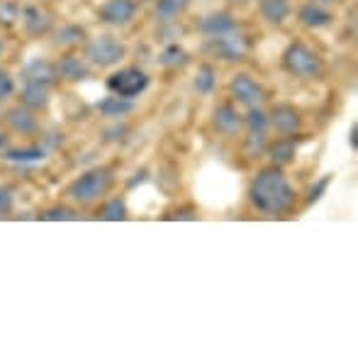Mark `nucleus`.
<instances>
[{"label": "nucleus", "mask_w": 358, "mask_h": 358, "mask_svg": "<svg viewBox=\"0 0 358 358\" xmlns=\"http://www.w3.org/2000/svg\"><path fill=\"white\" fill-rule=\"evenodd\" d=\"M249 200L256 213L266 217H280L295 208V188L290 185L283 169L278 166H266L256 173L249 188Z\"/></svg>", "instance_id": "f257e3e1"}, {"label": "nucleus", "mask_w": 358, "mask_h": 358, "mask_svg": "<svg viewBox=\"0 0 358 358\" xmlns=\"http://www.w3.org/2000/svg\"><path fill=\"white\" fill-rule=\"evenodd\" d=\"M110 188H113V173L98 166V169L83 171L66 188V195L76 205H93L98 200H103Z\"/></svg>", "instance_id": "f03ea898"}, {"label": "nucleus", "mask_w": 358, "mask_h": 358, "mask_svg": "<svg viewBox=\"0 0 358 358\" xmlns=\"http://www.w3.org/2000/svg\"><path fill=\"white\" fill-rule=\"evenodd\" d=\"M283 69L297 80H317L324 71L320 54L302 42H292L283 52Z\"/></svg>", "instance_id": "7ed1b4c3"}, {"label": "nucleus", "mask_w": 358, "mask_h": 358, "mask_svg": "<svg viewBox=\"0 0 358 358\" xmlns=\"http://www.w3.org/2000/svg\"><path fill=\"white\" fill-rule=\"evenodd\" d=\"M127 57V47L113 34H100L95 39H88L83 49V59L95 69H110Z\"/></svg>", "instance_id": "20e7f679"}, {"label": "nucleus", "mask_w": 358, "mask_h": 358, "mask_svg": "<svg viewBox=\"0 0 358 358\" xmlns=\"http://www.w3.org/2000/svg\"><path fill=\"white\" fill-rule=\"evenodd\" d=\"M149 88V76H146L142 69H120L108 78V90L113 95H120V98L127 100H137L144 90Z\"/></svg>", "instance_id": "39448f33"}, {"label": "nucleus", "mask_w": 358, "mask_h": 358, "mask_svg": "<svg viewBox=\"0 0 358 358\" xmlns=\"http://www.w3.org/2000/svg\"><path fill=\"white\" fill-rule=\"evenodd\" d=\"M205 49L213 52L215 57H220L222 62H244L246 54H249V39H246V34L239 29V32L224 34V37L208 39Z\"/></svg>", "instance_id": "423d86ee"}, {"label": "nucleus", "mask_w": 358, "mask_h": 358, "mask_svg": "<svg viewBox=\"0 0 358 358\" xmlns=\"http://www.w3.org/2000/svg\"><path fill=\"white\" fill-rule=\"evenodd\" d=\"M244 127H246V149L251 154H261L268 144V132H271V122H268V113H264L261 108H249L244 117Z\"/></svg>", "instance_id": "0eeeda50"}, {"label": "nucleus", "mask_w": 358, "mask_h": 358, "mask_svg": "<svg viewBox=\"0 0 358 358\" xmlns=\"http://www.w3.org/2000/svg\"><path fill=\"white\" fill-rule=\"evenodd\" d=\"M229 90L236 103L246 108H261L266 103V88L251 73H236L229 83Z\"/></svg>", "instance_id": "6e6552de"}, {"label": "nucleus", "mask_w": 358, "mask_h": 358, "mask_svg": "<svg viewBox=\"0 0 358 358\" xmlns=\"http://www.w3.org/2000/svg\"><path fill=\"white\" fill-rule=\"evenodd\" d=\"M268 122L280 137H295L302 129V117L295 105L290 103H275L268 113Z\"/></svg>", "instance_id": "1a4fd4ad"}, {"label": "nucleus", "mask_w": 358, "mask_h": 358, "mask_svg": "<svg viewBox=\"0 0 358 358\" xmlns=\"http://www.w3.org/2000/svg\"><path fill=\"white\" fill-rule=\"evenodd\" d=\"M213 129L220 137L234 139V137H239L241 129H244V117L236 113V108L231 103H222V105H217V110L213 113Z\"/></svg>", "instance_id": "9d476101"}, {"label": "nucleus", "mask_w": 358, "mask_h": 358, "mask_svg": "<svg viewBox=\"0 0 358 358\" xmlns=\"http://www.w3.org/2000/svg\"><path fill=\"white\" fill-rule=\"evenodd\" d=\"M98 15L110 27H124L137 15V0H105Z\"/></svg>", "instance_id": "9b49d317"}, {"label": "nucleus", "mask_w": 358, "mask_h": 358, "mask_svg": "<svg viewBox=\"0 0 358 358\" xmlns=\"http://www.w3.org/2000/svg\"><path fill=\"white\" fill-rule=\"evenodd\" d=\"M198 29H200V34H203L205 39H217V37H224V34L239 32L241 24L236 22V17L231 13H224V10H220V13L205 15V17L200 20Z\"/></svg>", "instance_id": "f8f14e48"}, {"label": "nucleus", "mask_w": 358, "mask_h": 358, "mask_svg": "<svg viewBox=\"0 0 358 358\" xmlns=\"http://www.w3.org/2000/svg\"><path fill=\"white\" fill-rule=\"evenodd\" d=\"M5 122H8V127L13 129V132L22 134V137H37L39 134V120H37V113H32V110H27L24 105H20V108H10L8 113H5Z\"/></svg>", "instance_id": "ddd939ff"}, {"label": "nucleus", "mask_w": 358, "mask_h": 358, "mask_svg": "<svg viewBox=\"0 0 358 358\" xmlns=\"http://www.w3.org/2000/svg\"><path fill=\"white\" fill-rule=\"evenodd\" d=\"M20 78H22V83H42V85H49V88H52V85L59 80L57 64L47 62V59H32V62L22 69Z\"/></svg>", "instance_id": "4468645a"}, {"label": "nucleus", "mask_w": 358, "mask_h": 358, "mask_svg": "<svg viewBox=\"0 0 358 358\" xmlns=\"http://www.w3.org/2000/svg\"><path fill=\"white\" fill-rule=\"evenodd\" d=\"M20 20H22L27 34H32V37H42V34H47L54 24L52 13H47L42 5H24Z\"/></svg>", "instance_id": "2eb2a0df"}, {"label": "nucleus", "mask_w": 358, "mask_h": 358, "mask_svg": "<svg viewBox=\"0 0 358 358\" xmlns=\"http://www.w3.org/2000/svg\"><path fill=\"white\" fill-rule=\"evenodd\" d=\"M57 73L59 78L71 80V83H78V80L90 78V64L85 62L83 57H76V54H64L57 62Z\"/></svg>", "instance_id": "dca6fc26"}, {"label": "nucleus", "mask_w": 358, "mask_h": 358, "mask_svg": "<svg viewBox=\"0 0 358 358\" xmlns=\"http://www.w3.org/2000/svg\"><path fill=\"white\" fill-rule=\"evenodd\" d=\"M52 100V88L42 83H24L22 93H20V105H24L32 113H39L44 110Z\"/></svg>", "instance_id": "f3484780"}, {"label": "nucleus", "mask_w": 358, "mask_h": 358, "mask_svg": "<svg viewBox=\"0 0 358 358\" xmlns=\"http://www.w3.org/2000/svg\"><path fill=\"white\" fill-rule=\"evenodd\" d=\"M98 113L103 115V117L120 122V120L129 117V115L134 113V100L120 98V95H113V93H110L108 98H103V100L98 103Z\"/></svg>", "instance_id": "a211bd4d"}, {"label": "nucleus", "mask_w": 358, "mask_h": 358, "mask_svg": "<svg viewBox=\"0 0 358 358\" xmlns=\"http://www.w3.org/2000/svg\"><path fill=\"white\" fill-rule=\"evenodd\" d=\"M3 159L15 166H34L47 159L44 146H20V149H3Z\"/></svg>", "instance_id": "6ab92c4d"}, {"label": "nucleus", "mask_w": 358, "mask_h": 358, "mask_svg": "<svg viewBox=\"0 0 358 358\" xmlns=\"http://www.w3.org/2000/svg\"><path fill=\"white\" fill-rule=\"evenodd\" d=\"M297 17H300V22L305 24V27H310V29L329 27V24L334 22V15H331L324 5H315V3L302 5L300 13H297Z\"/></svg>", "instance_id": "aec40b11"}, {"label": "nucleus", "mask_w": 358, "mask_h": 358, "mask_svg": "<svg viewBox=\"0 0 358 358\" xmlns=\"http://www.w3.org/2000/svg\"><path fill=\"white\" fill-rule=\"evenodd\" d=\"M266 154H268L271 164L283 169V166L292 164L295 161V154H297V144L292 142L290 137H280L278 142L273 144H266Z\"/></svg>", "instance_id": "412c9836"}, {"label": "nucleus", "mask_w": 358, "mask_h": 358, "mask_svg": "<svg viewBox=\"0 0 358 358\" xmlns=\"http://www.w3.org/2000/svg\"><path fill=\"white\" fill-rule=\"evenodd\" d=\"M259 13L273 27H280L290 17V0H259Z\"/></svg>", "instance_id": "4be33fe9"}, {"label": "nucleus", "mask_w": 358, "mask_h": 358, "mask_svg": "<svg viewBox=\"0 0 358 358\" xmlns=\"http://www.w3.org/2000/svg\"><path fill=\"white\" fill-rule=\"evenodd\" d=\"M190 0H159L156 3V22L164 24V22H176L180 15L188 10Z\"/></svg>", "instance_id": "5701e85b"}, {"label": "nucleus", "mask_w": 358, "mask_h": 358, "mask_svg": "<svg viewBox=\"0 0 358 358\" xmlns=\"http://www.w3.org/2000/svg\"><path fill=\"white\" fill-rule=\"evenodd\" d=\"M215 88H217V71L213 69V64H203L193 78V90L198 95H213Z\"/></svg>", "instance_id": "b1692460"}, {"label": "nucleus", "mask_w": 358, "mask_h": 358, "mask_svg": "<svg viewBox=\"0 0 358 358\" xmlns=\"http://www.w3.org/2000/svg\"><path fill=\"white\" fill-rule=\"evenodd\" d=\"M54 42L59 47H78V44H85V29L80 24H64L57 29Z\"/></svg>", "instance_id": "393cba45"}, {"label": "nucleus", "mask_w": 358, "mask_h": 358, "mask_svg": "<svg viewBox=\"0 0 358 358\" xmlns=\"http://www.w3.org/2000/svg\"><path fill=\"white\" fill-rule=\"evenodd\" d=\"M100 220L103 222H124L129 217V210H127V203L122 198H110L108 203L100 208Z\"/></svg>", "instance_id": "a878e982"}, {"label": "nucleus", "mask_w": 358, "mask_h": 358, "mask_svg": "<svg viewBox=\"0 0 358 358\" xmlns=\"http://www.w3.org/2000/svg\"><path fill=\"white\" fill-rule=\"evenodd\" d=\"M190 59H188V52L185 49H180L178 44H169V47L161 52V57H159V64L161 66H166V69H180V66H185Z\"/></svg>", "instance_id": "bb28decb"}, {"label": "nucleus", "mask_w": 358, "mask_h": 358, "mask_svg": "<svg viewBox=\"0 0 358 358\" xmlns=\"http://www.w3.org/2000/svg\"><path fill=\"white\" fill-rule=\"evenodd\" d=\"M20 15H22V8L15 0H0V24L3 27H13L20 20Z\"/></svg>", "instance_id": "cd10ccee"}, {"label": "nucleus", "mask_w": 358, "mask_h": 358, "mask_svg": "<svg viewBox=\"0 0 358 358\" xmlns=\"http://www.w3.org/2000/svg\"><path fill=\"white\" fill-rule=\"evenodd\" d=\"M39 220H42V222H73V220H78V213L71 210V208H64V205H59V208L44 210V213L39 215Z\"/></svg>", "instance_id": "c85d7f7f"}, {"label": "nucleus", "mask_w": 358, "mask_h": 358, "mask_svg": "<svg viewBox=\"0 0 358 358\" xmlns=\"http://www.w3.org/2000/svg\"><path fill=\"white\" fill-rule=\"evenodd\" d=\"M331 180H334V176H322L320 180H317L315 185L310 188V193H307V205H315V203H320L322 198H324V193L329 190V185H331Z\"/></svg>", "instance_id": "c756f323"}, {"label": "nucleus", "mask_w": 358, "mask_h": 358, "mask_svg": "<svg viewBox=\"0 0 358 358\" xmlns=\"http://www.w3.org/2000/svg\"><path fill=\"white\" fill-rule=\"evenodd\" d=\"M13 95H15V80H13V76L0 69V103L10 100Z\"/></svg>", "instance_id": "7c9ffc66"}, {"label": "nucleus", "mask_w": 358, "mask_h": 358, "mask_svg": "<svg viewBox=\"0 0 358 358\" xmlns=\"http://www.w3.org/2000/svg\"><path fill=\"white\" fill-rule=\"evenodd\" d=\"M105 142H122V139H127V134H129V127L127 124H115V127H108L105 129Z\"/></svg>", "instance_id": "2f4dec72"}, {"label": "nucleus", "mask_w": 358, "mask_h": 358, "mask_svg": "<svg viewBox=\"0 0 358 358\" xmlns=\"http://www.w3.org/2000/svg\"><path fill=\"white\" fill-rule=\"evenodd\" d=\"M10 210H13V193L0 185V217H8Z\"/></svg>", "instance_id": "473e14b6"}, {"label": "nucleus", "mask_w": 358, "mask_h": 358, "mask_svg": "<svg viewBox=\"0 0 358 358\" xmlns=\"http://www.w3.org/2000/svg\"><path fill=\"white\" fill-rule=\"evenodd\" d=\"M356 132H358V124L354 122V124H351V132H349V144H351V149H358V144H356Z\"/></svg>", "instance_id": "72a5a7b5"}, {"label": "nucleus", "mask_w": 358, "mask_h": 358, "mask_svg": "<svg viewBox=\"0 0 358 358\" xmlns=\"http://www.w3.org/2000/svg\"><path fill=\"white\" fill-rule=\"evenodd\" d=\"M8 149V132L5 129H0V151Z\"/></svg>", "instance_id": "f704fd0d"}, {"label": "nucleus", "mask_w": 358, "mask_h": 358, "mask_svg": "<svg viewBox=\"0 0 358 358\" xmlns=\"http://www.w3.org/2000/svg\"><path fill=\"white\" fill-rule=\"evenodd\" d=\"M310 3H315V5H324V8H329V5H336V3H341V0H310Z\"/></svg>", "instance_id": "c9c22d12"}, {"label": "nucleus", "mask_w": 358, "mask_h": 358, "mask_svg": "<svg viewBox=\"0 0 358 358\" xmlns=\"http://www.w3.org/2000/svg\"><path fill=\"white\" fill-rule=\"evenodd\" d=\"M0 54H3V44H0Z\"/></svg>", "instance_id": "e433bc0d"}]
</instances>
